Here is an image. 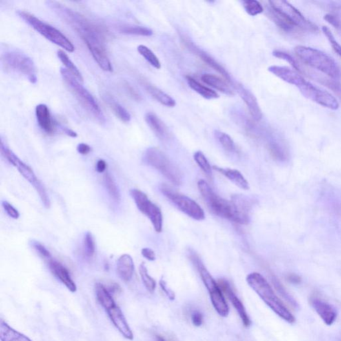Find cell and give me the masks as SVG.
Wrapping results in <instances>:
<instances>
[{
	"label": "cell",
	"instance_id": "cell-34",
	"mask_svg": "<svg viewBox=\"0 0 341 341\" xmlns=\"http://www.w3.org/2000/svg\"><path fill=\"white\" fill-rule=\"evenodd\" d=\"M121 33L125 34L141 35V36H151L153 31L151 29L135 25H123L119 28Z\"/></svg>",
	"mask_w": 341,
	"mask_h": 341
},
{
	"label": "cell",
	"instance_id": "cell-47",
	"mask_svg": "<svg viewBox=\"0 0 341 341\" xmlns=\"http://www.w3.org/2000/svg\"><path fill=\"white\" fill-rule=\"evenodd\" d=\"M324 19L328 22V23H329L331 25L333 26V27L336 28H340V21L337 17L335 16V15L333 14H327L326 15H325Z\"/></svg>",
	"mask_w": 341,
	"mask_h": 341
},
{
	"label": "cell",
	"instance_id": "cell-56",
	"mask_svg": "<svg viewBox=\"0 0 341 341\" xmlns=\"http://www.w3.org/2000/svg\"><path fill=\"white\" fill-rule=\"evenodd\" d=\"M156 340L157 341H168L167 339H165L163 336L160 335L156 336Z\"/></svg>",
	"mask_w": 341,
	"mask_h": 341
},
{
	"label": "cell",
	"instance_id": "cell-35",
	"mask_svg": "<svg viewBox=\"0 0 341 341\" xmlns=\"http://www.w3.org/2000/svg\"><path fill=\"white\" fill-rule=\"evenodd\" d=\"M137 51L139 54L142 55L144 59L152 66L153 67L157 69H160L161 67L160 61H159L158 57L155 55L154 53L150 50L147 46L140 45L137 47Z\"/></svg>",
	"mask_w": 341,
	"mask_h": 341
},
{
	"label": "cell",
	"instance_id": "cell-23",
	"mask_svg": "<svg viewBox=\"0 0 341 341\" xmlns=\"http://www.w3.org/2000/svg\"><path fill=\"white\" fill-rule=\"evenodd\" d=\"M145 119L151 130L159 138L167 139L169 137V134L167 126L154 113L149 112L146 114Z\"/></svg>",
	"mask_w": 341,
	"mask_h": 341
},
{
	"label": "cell",
	"instance_id": "cell-7",
	"mask_svg": "<svg viewBox=\"0 0 341 341\" xmlns=\"http://www.w3.org/2000/svg\"><path fill=\"white\" fill-rule=\"evenodd\" d=\"M1 153L7 160L12 164L13 166L17 168L19 174L24 177V178L33 185V187L36 190L38 194L39 198L41 199L42 203L46 209L50 207L51 203L48 194L43 183L39 180L38 178L35 176L34 170L27 164L23 162L8 147V146L4 144L3 141H1Z\"/></svg>",
	"mask_w": 341,
	"mask_h": 341
},
{
	"label": "cell",
	"instance_id": "cell-45",
	"mask_svg": "<svg viewBox=\"0 0 341 341\" xmlns=\"http://www.w3.org/2000/svg\"><path fill=\"white\" fill-rule=\"evenodd\" d=\"M269 150L270 154L273 157V158L280 161H283L285 158V153L278 143L275 142L270 143L269 144Z\"/></svg>",
	"mask_w": 341,
	"mask_h": 341
},
{
	"label": "cell",
	"instance_id": "cell-52",
	"mask_svg": "<svg viewBox=\"0 0 341 341\" xmlns=\"http://www.w3.org/2000/svg\"><path fill=\"white\" fill-rule=\"evenodd\" d=\"M77 151L78 152L79 154L81 155H87L90 154L92 149H91L90 146L88 145V144L86 143H79L77 147Z\"/></svg>",
	"mask_w": 341,
	"mask_h": 341
},
{
	"label": "cell",
	"instance_id": "cell-5",
	"mask_svg": "<svg viewBox=\"0 0 341 341\" xmlns=\"http://www.w3.org/2000/svg\"><path fill=\"white\" fill-rule=\"evenodd\" d=\"M60 73L62 78L69 89L76 97L77 100L80 102L81 105L85 108V110L99 123H105V119L102 110H101L94 96L82 85V82L66 68H61Z\"/></svg>",
	"mask_w": 341,
	"mask_h": 341
},
{
	"label": "cell",
	"instance_id": "cell-39",
	"mask_svg": "<svg viewBox=\"0 0 341 341\" xmlns=\"http://www.w3.org/2000/svg\"><path fill=\"white\" fill-rule=\"evenodd\" d=\"M194 160L196 161L197 164L200 169L205 173L208 177L212 176V167L209 161H208L207 159L206 158V157L203 152H201V151H198L194 154Z\"/></svg>",
	"mask_w": 341,
	"mask_h": 341
},
{
	"label": "cell",
	"instance_id": "cell-12",
	"mask_svg": "<svg viewBox=\"0 0 341 341\" xmlns=\"http://www.w3.org/2000/svg\"><path fill=\"white\" fill-rule=\"evenodd\" d=\"M130 193L137 209L150 219L155 231L157 232L162 231L163 215L160 208L151 201L147 195L141 190L133 189Z\"/></svg>",
	"mask_w": 341,
	"mask_h": 341
},
{
	"label": "cell",
	"instance_id": "cell-51",
	"mask_svg": "<svg viewBox=\"0 0 341 341\" xmlns=\"http://www.w3.org/2000/svg\"><path fill=\"white\" fill-rule=\"evenodd\" d=\"M159 285H160L161 289L163 290L164 293L167 294V296L169 298V300H174L175 297H176V296H175V294L172 290L169 289V288H167V284H166L165 281L161 280L160 282H159Z\"/></svg>",
	"mask_w": 341,
	"mask_h": 341
},
{
	"label": "cell",
	"instance_id": "cell-9",
	"mask_svg": "<svg viewBox=\"0 0 341 341\" xmlns=\"http://www.w3.org/2000/svg\"><path fill=\"white\" fill-rule=\"evenodd\" d=\"M2 61L8 70L24 75L32 83H36V68L28 55L19 51L9 50L2 54Z\"/></svg>",
	"mask_w": 341,
	"mask_h": 341
},
{
	"label": "cell",
	"instance_id": "cell-16",
	"mask_svg": "<svg viewBox=\"0 0 341 341\" xmlns=\"http://www.w3.org/2000/svg\"><path fill=\"white\" fill-rule=\"evenodd\" d=\"M235 89L238 91L239 96L244 101L246 105L249 109L250 114L254 121H260L263 117L262 111L257 100L256 97L250 91L246 89L241 85H237Z\"/></svg>",
	"mask_w": 341,
	"mask_h": 341
},
{
	"label": "cell",
	"instance_id": "cell-13",
	"mask_svg": "<svg viewBox=\"0 0 341 341\" xmlns=\"http://www.w3.org/2000/svg\"><path fill=\"white\" fill-rule=\"evenodd\" d=\"M270 6L274 10L278 11L280 14L284 15L294 24L300 30L313 31L315 32L317 27L311 22L308 21L301 13L286 1L281 0H273L269 1Z\"/></svg>",
	"mask_w": 341,
	"mask_h": 341
},
{
	"label": "cell",
	"instance_id": "cell-46",
	"mask_svg": "<svg viewBox=\"0 0 341 341\" xmlns=\"http://www.w3.org/2000/svg\"><path fill=\"white\" fill-rule=\"evenodd\" d=\"M2 207H4L6 214H7L10 218L14 219H17L19 218V211H17L15 207H13L10 203H8V201H2Z\"/></svg>",
	"mask_w": 341,
	"mask_h": 341
},
{
	"label": "cell",
	"instance_id": "cell-38",
	"mask_svg": "<svg viewBox=\"0 0 341 341\" xmlns=\"http://www.w3.org/2000/svg\"><path fill=\"white\" fill-rule=\"evenodd\" d=\"M83 253L86 258L92 259L96 252V243L92 232L88 231L83 238Z\"/></svg>",
	"mask_w": 341,
	"mask_h": 341
},
{
	"label": "cell",
	"instance_id": "cell-53",
	"mask_svg": "<svg viewBox=\"0 0 341 341\" xmlns=\"http://www.w3.org/2000/svg\"><path fill=\"white\" fill-rule=\"evenodd\" d=\"M107 168V163L103 159H99L97 161L96 166V172L99 174H102L106 170Z\"/></svg>",
	"mask_w": 341,
	"mask_h": 341
},
{
	"label": "cell",
	"instance_id": "cell-22",
	"mask_svg": "<svg viewBox=\"0 0 341 341\" xmlns=\"http://www.w3.org/2000/svg\"><path fill=\"white\" fill-rule=\"evenodd\" d=\"M212 169L216 170L219 174L224 176L225 178H227L231 182L233 183L235 185L241 188V189L244 190L249 189V183H248L247 179L245 178V177L243 176V174L239 170L229 169V168L220 167L216 165L212 166Z\"/></svg>",
	"mask_w": 341,
	"mask_h": 341
},
{
	"label": "cell",
	"instance_id": "cell-50",
	"mask_svg": "<svg viewBox=\"0 0 341 341\" xmlns=\"http://www.w3.org/2000/svg\"><path fill=\"white\" fill-rule=\"evenodd\" d=\"M125 89L126 91L128 92V94L130 95L131 97H132L133 98L136 99L137 101H140L141 99V97L140 94L137 92V90L135 89L134 88H133L132 86L130 85L129 83L125 84Z\"/></svg>",
	"mask_w": 341,
	"mask_h": 341
},
{
	"label": "cell",
	"instance_id": "cell-6",
	"mask_svg": "<svg viewBox=\"0 0 341 341\" xmlns=\"http://www.w3.org/2000/svg\"><path fill=\"white\" fill-rule=\"evenodd\" d=\"M17 14L26 24L34 29L39 34L45 37L49 41L60 46L61 48L69 52H74V46L65 35L62 34L60 31L57 30L50 24L40 20L35 15L28 12L19 10L17 11Z\"/></svg>",
	"mask_w": 341,
	"mask_h": 341
},
{
	"label": "cell",
	"instance_id": "cell-1",
	"mask_svg": "<svg viewBox=\"0 0 341 341\" xmlns=\"http://www.w3.org/2000/svg\"><path fill=\"white\" fill-rule=\"evenodd\" d=\"M54 14L65 22L79 35L87 46L94 59H101L108 55L105 47V31L102 26L59 2H46Z\"/></svg>",
	"mask_w": 341,
	"mask_h": 341
},
{
	"label": "cell",
	"instance_id": "cell-36",
	"mask_svg": "<svg viewBox=\"0 0 341 341\" xmlns=\"http://www.w3.org/2000/svg\"><path fill=\"white\" fill-rule=\"evenodd\" d=\"M139 274L144 286L150 293H154L156 288V282L148 273L147 267L144 263H141L139 266Z\"/></svg>",
	"mask_w": 341,
	"mask_h": 341
},
{
	"label": "cell",
	"instance_id": "cell-25",
	"mask_svg": "<svg viewBox=\"0 0 341 341\" xmlns=\"http://www.w3.org/2000/svg\"><path fill=\"white\" fill-rule=\"evenodd\" d=\"M143 85L151 96L162 105L169 108H174L176 105V101H175V99L169 95L165 94L162 90H159L156 86L151 85L147 82L143 81Z\"/></svg>",
	"mask_w": 341,
	"mask_h": 341
},
{
	"label": "cell",
	"instance_id": "cell-4",
	"mask_svg": "<svg viewBox=\"0 0 341 341\" xmlns=\"http://www.w3.org/2000/svg\"><path fill=\"white\" fill-rule=\"evenodd\" d=\"M294 52L303 63L310 67L320 71L333 79L340 78L341 72L337 63L325 53L303 46H296Z\"/></svg>",
	"mask_w": 341,
	"mask_h": 341
},
{
	"label": "cell",
	"instance_id": "cell-40",
	"mask_svg": "<svg viewBox=\"0 0 341 341\" xmlns=\"http://www.w3.org/2000/svg\"><path fill=\"white\" fill-rule=\"evenodd\" d=\"M243 4L246 12L251 16H255L264 11L260 2L256 1V0H245V1H243Z\"/></svg>",
	"mask_w": 341,
	"mask_h": 341
},
{
	"label": "cell",
	"instance_id": "cell-20",
	"mask_svg": "<svg viewBox=\"0 0 341 341\" xmlns=\"http://www.w3.org/2000/svg\"><path fill=\"white\" fill-rule=\"evenodd\" d=\"M35 115L39 127L46 134H54L55 129L54 123L48 106L45 104H39L35 108Z\"/></svg>",
	"mask_w": 341,
	"mask_h": 341
},
{
	"label": "cell",
	"instance_id": "cell-29",
	"mask_svg": "<svg viewBox=\"0 0 341 341\" xmlns=\"http://www.w3.org/2000/svg\"><path fill=\"white\" fill-rule=\"evenodd\" d=\"M188 85L195 92L198 93L200 96L207 99H218L219 96L216 92L209 89V88L203 86L196 79L193 78L191 76L186 77Z\"/></svg>",
	"mask_w": 341,
	"mask_h": 341
},
{
	"label": "cell",
	"instance_id": "cell-32",
	"mask_svg": "<svg viewBox=\"0 0 341 341\" xmlns=\"http://www.w3.org/2000/svg\"><path fill=\"white\" fill-rule=\"evenodd\" d=\"M104 185L107 189L110 198L117 203L120 202L121 194L116 181L110 173H105L104 175Z\"/></svg>",
	"mask_w": 341,
	"mask_h": 341
},
{
	"label": "cell",
	"instance_id": "cell-10",
	"mask_svg": "<svg viewBox=\"0 0 341 341\" xmlns=\"http://www.w3.org/2000/svg\"><path fill=\"white\" fill-rule=\"evenodd\" d=\"M159 189L166 198L189 218L197 221H202L205 218V212L201 206L189 197L179 194L165 184H161Z\"/></svg>",
	"mask_w": 341,
	"mask_h": 341
},
{
	"label": "cell",
	"instance_id": "cell-11",
	"mask_svg": "<svg viewBox=\"0 0 341 341\" xmlns=\"http://www.w3.org/2000/svg\"><path fill=\"white\" fill-rule=\"evenodd\" d=\"M300 90L303 96L314 101L323 107L332 110H336L339 104L335 97L324 90L316 87L311 82L308 81L300 75L294 84Z\"/></svg>",
	"mask_w": 341,
	"mask_h": 341
},
{
	"label": "cell",
	"instance_id": "cell-37",
	"mask_svg": "<svg viewBox=\"0 0 341 341\" xmlns=\"http://www.w3.org/2000/svg\"><path fill=\"white\" fill-rule=\"evenodd\" d=\"M215 136L218 139L222 147L224 148L225 150L229 152H234L236 150V144H235L233 140H232L231 137L229 135L225 134L220 131H216L215 132Z\"/></svg>",
	"mask_w": 341,
	"mask_h": 341
},
{
	"label": "cell",
	"instance_id": "cell-14",
	"mask_svg": "<svg viewBox=\"0 0 341 341\" xmlns=\"http://www.w3.org/2000/svg\"><path fill=\"white\" fill-rule=\"evenodd\" d=\"M218 283L221 291L227 296V297L229 298L232 305H233L235 309L238 311L239 316H240L241 320L243 321V324H244L246 327H249L250 325H251V321H250L249 316H248L247 312H246L244 305H243L241 301L239 300L238 296L234 293L229 282L227 280L221 279V280L218 281Z\"/></svg>",
	"mask_w": 341,
	"mask_h": 341
},
{
	"label": "cell",
	"instance_id": "cell-26",
	"mask_svg": "<svg viewBox=\"0 0 341 341\" xmlns=\"http://www.w3.org/2000/svg\"><path fill=\"white\" fill-rule=\"evenodd\" d=\"M201 80L207 85L228 96H233L234 95L233 91L228 85L227 81L223 80L217 75L204 74L201 76Z\"/></svg>",
	"mask_w": 341,
	"mask_h": 341
},
{
	"label": "cell",
	"instance_id": "cell-48",
	"mask_svg": "<svg viewBox=\"0 0 341 341\" xmlns=\"http://www.w3.org/2000/svg\"><path fill=\"white\" fill-rule=\"evenodd\" d=\"M141 254H142L143 258H145L148 261H154L156 260V253L150 248H143L141 250Z\"/></svg>",
	"mask_w": 341,
	"mask_h": 341
},
{
	"label": "cell",
	"instance_id": "cell-8",
	"mask_svg": "<svg viewBox=\"0 0 341 341\" xmlns=\"http://www.w3.org/2000/svg\"><path fill=\"white\" fill-rule=\"evenodd\" d=\"M143 161L147 165L161 173L173 184L179 185L182 182L180 170L158 148H148L144 154Z\"/></svg>",
	"mask_w": 341,
	"mask_h": 341
},
{
	"label": "cell",
	"instance_id": "cell-19",
	"mask_svg": "<svg viewBox=\"0 0 341 341\" xmlns=\"http://www.w3.org/2000/svg\"><path fill=\"white\" fill-rule=\"evenodd\" d=\"M183 41L185 42V46H187L188 48L190 49L193 52H194L195 54L198 55L205 63H207V65L214 69V70L217 71V72L219 73L221 75H222V76L224 77L226 81H227L229 83H231V79L229 73H228L227 71L220 65V64L215 60L214 58H212V57L210 56L209 55H208L207 53L199 50V48H197L196 46H194V44H193L191 41L188 40V39H185V41Z\"/></svg>",
	"mask_w": 341,
	"mask_h": 341
},
{
	"label": "cell",
	"instance_id": "cell-17",
	"mask_svg": "<svg viewBox=\"0 0 341 341\" xmlns=\"http://www.w3.org/2000/svg\"><path fill=\"white\" fill-rule=\"evenodd\" d=\"M48 265L50 271L72 293L77 291V286L69 272L68 270L61 263L56 260H48Z\"/></svg>",
	"mask_w": 341,
	"mask_h": 341
},
{
	"label": "cell",
	"instance_id": "cell-28",
	"mask_svg": "<svg viewBox=\"0 0 341 341\" xmlns=\"http://www.w3.org/2000/svg\"><path fill=\"white\" fill-rule=\"evenodd\" d=\"M104 101L109 105L111 110L114 112L116 116L118 117L121 121L124 123L130 122L131 120V115L125 108H123L120 103L110 95H105L103 96Z\"/></svg>",
	"mask_w": 341,
	"mask_h": 341
},
{
	"label": "cell",
	"instance_id": "cell-55",
	"mask_svg": "<svg viewBox=\"0 0 341 341\" xmlns=\"http://www.w3.org/2000/svg\"><path fill=\"white\" fill-rule=\"evenodd\" d=\"M62 130L63 131V132L65 133L66 135H68V136L72 137H77V134L76 133L74 132V131L70 129V128L66 127H63V126H61Z\"/></svg>",
	"mask_w": 341,
	"mask_h": 341
},
{
	"label": "cell",
	"instance_id": "cell-44",
	"mask_svg": "<svg viewBox=\"0 0 341 341\" xmlns=\"http://www.w3.org/2000/svg\"><path fill=\"white\" fill-rule=\"evenodd\" d=\"M31 245H32V247L35 250V251H36L42 258H44L48 261L52 259L51 252L46 249L45 246L42 245L41 243L38 242V241L34 240L32 241V242H31Z\"/></svg>",
	"mask_w": 341,
	"mask_h": 341
},
{
	"label": "cell",
	"instance_id": "cell-33",
	"mask_svg": "<svg viewBox=\"0 0 341 341\" xmlns=\"http://www.w3.org/2000/svg\"><path fill=\"white\" fill-rule=\"evenodd\" d=\"M57 56H58L59 59H60L63 65L66 66V69L70 71L73 75H74L79 81L83 82V77H82L78 68L76 67L74 62L71 60L70 57L63 50H59L57 51Z\"/></svg>",
	"mask_w": 341,
	"mask_h": 341
},
{
	"label": "cell",
	"instance_id": "cell-27",
	"mask_svg": "<svg viewBox=\"0 0 341 341\" xmlns=\"http://www.w3.org/2000/svg\"><path fill=\"white\" fill-rule=\"evenodd\" d=\"M0 338L2 341H32L2 320L0 323Z\"/></svg>",
	"mask_w": 341,
	"mask_h": 341
},
{
	"label": "cell",
	"instance_id": "cell-54",
	"mask_svg": "<svg viewBox=\"0 0 341 341\" xmlns=\"http://www.w3.org/2000/svg\"><path fill=\"white\" fill-rule=\"evenodd\" d=\"M287 280L293 284H300L301 282V278L297 274L292 273L287 276Z\"/></svg>",
	"mask_w": 341,
	"mask_h": 341
},
{
	"label": "cell",
	"instance_id": "cell-43",
	"mask_svg": "<svg viewBox=\"0 0 341 341\" xmlns=\"http://www.w3.org/2000/svg\"><path fill=\"white\" fill-rule=\"evenodd\" d=\"M322 30L324 34L326 35L327 39H329L330 44L333 48L334 52L336 53L341 57V46L336 41L334 38L333 33L331 32V30L327 26H323Z\"/></svg>",
	"mask_w": 341,
	"mask_h": 341
},
{
	"label": "cell",
	"instance_id": "cell-3",
	"mask_svg": "<svg viewBox=\"0 0 341 341\" xmlns=\"http://www.w3.org/2000/svg\"><path fill=\"white\" fill-rule=\"evenodd\" d=\"M248 285L260 296L272 311L283 320L291 324L295 322V318L282 301L276 295L268 281L260 273H251L246 278Z\"/></svg>",
	"mask_w": 341,
	"mask_h": 341
},
{
	"label": "cell",
	"instance_id": "cell-18",
	"mask_svg": "<svg viewBox=\"0 0 341 341\" xmlns=\"http://www.w3.org/2000/svg\"><path fill=\"white\" fill-rule=\"evenodd\" d=\"M312 306L327 325H332L336 321L337 313L335 309L329 303L318 298L311 299Z\"/></svg>",
	"mask_w": 341,
	"mask_h": 341
},
{
	"label": "cell",
	"instance_id": "cell-31",
	"mask_svg": "<svg viewBox=\"0 0 341 341\" xmlns=\"http://www.w3.org/2000/svg\"><path fill=\"white\" fill-rule=\"evenodd\" d=\"M209 295L210 298H211L212 306H214L216 311L218 312L219 315L223 316V317L227 316L229 313V306H228L227 302H226L221 290L214 294H209Z\"/></svg>",
	"mask_w": 341,
	"mask_h": 341
},
{
	"label": "cell",
	"instance_id": "cell-24",
	"mask_svg": "<svg viewBox=\"0 0 341 341\" xmlns=\"http://www.w3.org/2000/svg\"><path fill=\"white\" fill-rule=\"evenodd\" d=\"M267 15L279 28L285 31V32H293L296 30H300V28L293 22L289 20L278 11L274 10L271 6H270V8L267 9Z\"/></svg>",
	"mask_w": 341,
	"mask_h": 341
},
{
	"label": "cell",
	"instance_id": "cell-30",
	"mask_svg": "<svg viewBox=\"0 0 341 341\" xmlns=\"http://www.w3.org/2000/svg\"><path fill=\"white\" fill-rule=\"evenodd\" d=\"M96 294L99 304L105 309V311L116 305L112 294L107 288L104 287L102 284L97 283L96 285Z\"/></svg>",
	"mask_w": 341,
	"mask_h": 341
},
{
	"label": "cell",
	"instance_id": "cell-49",
	"mask_svg": "<svg viewBox=\"0 0 341 341\" xmlns=\"http://www.w3.org/2000/svg\"><path fill=\"white\" fill-rule=\"evenodd\" d=\"M191 321L195 326L200 327L203 321L202 314L199 311L194 312L191 315Z\"/></svg>",
	"mask_w": 341,
	"mask_h": 341
},
{
	"label": "cell",
	"instance_id": "cell-41",
	"mask_svg": "<svg viewBox=\"0 0 341 341\" xmlns=\"http://www.w3.org/2000/svg\"><path fill=\"white\" fill-rule=\"evenodd\" d=\"M272 282H273L274 287H275L276 291H278L279 293L282 296V297L284 298L288 303H290V305H292V306H297L296 301H294V299L292 297L291 295H290L289 293L286 291V289H285V287L283 286L282 284H281L280 281H279L278 279L273 276V278H272Z\"/></svg>",
	"mask_w": 341,
	"mask_h": 341
},
{
	"label": "cell",
	"instance_id": "cell-15",
	"mask_svg": "<svg viewBox=\"0 0 341 341\" xmlns=\"http://www.w3.org/2000/svg\"><path fill=\"white\" fill-rule=\"evenodd\" d=\"M106 311H107L108 316H109L113 325L116 328L117 331L121 334V335L126 339L133 340L134 334H133L132 329H131L129 324L126 321L120 308L117 306V305H115L114 307L110 308Z\"/></svg>",
	"mask_w": 341,
	"mask_h": 341
},
{
	"label": "cell",
	"instance_id": "cell-2",
	"mask_svg": "<svg viewBox=\"0 0 341 341\" xmlns=\"http://www.w3.org/2000/svg\"><path fill=\"white\" fill-rule=\"evenodd\" d=\"M198 186L206 204L215 215L238 224L249 223V214L239 210L232 201L226 200L217 195L205 180H199Z\"/></svg>",
	"mask_w": 341,
	"mask_h": 341
},
{
	"label": "cell",
	"instance_id": "cell-42",
	"mask_svg": "<svg viewBox=\"0 0 341 341\" xmlns=\"http://www.w3.org/2000/svg\"><path fill=\"white\" fill-rule=\"evenodd\" d=\"M273 55L274 57H278V58L283 59V60L287 61L288 63L291 64V65L293 66L294 70L301 72V68L297 61H296L291 55L287 54V53L281 52V51H274Z\"/></svg>",
	"mask_w": 341,
	"mask_h": 341
},
{
	"label": "cell",
	"instance_id": "cell-21",
	"mask_svg": "<svg viewBox=\"0 0 341 341\" xmlns=\"http://www.w3.org/2000/svg\"><path fill=\"white\" fill-rule=\"evenodd\" d=\"M117 273L124 282H129L134 273V263L128 254H122L117 262Z\"/></svg>",
	"mask_w": 341,
	"mask_h": 341
}]
</instances>
